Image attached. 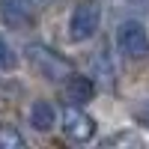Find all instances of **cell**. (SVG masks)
<instances>
[{
	"label": "cell",
	"mask_w": 149,
	"mask_h": 149,
	"mask_svg": "<svg viewBox=\"0 0 149 149\" xmlns=\"http://www.w3.org/2000/svg\"><path fill=\"white\" fill-rule=\"evenodd\" d=\"M27 60L36 66V72H39L42 78H48V81H66L72 74V63H69V60L60 57L57 51H51V48L39 45V42L27 45Z\"/></svg>",
	"instance_id": "6da1fadb"
},
{
	"label": "cell",
	"mask_w": 149,
	"mask_h": 149,
	"mask_svg": "<svg viewBox=\"0 0 149 149\" xmlns=\"http://www.w3.org/2000/svg\"><path fill=\"white\" fill-rule=\"evenodd\" d=\"M98 21H102V12H98L95 3H78L72 9V18H69V39L72 42L93 39L98 30Z\"/></svg>",
	"instance_id": "7a4b0ae2"
},
{
	"label": "cell",
	"mask_w": 149,
	"mask_h": 149,
	"mask_svg": "<svg viewBox=\"0 0 149 149\" xmlns=\"http://www.w3.org/2000/svg\"><path fill=\"white\" fill-rule=\"evenodd\" d=\"M116 45L119 51L131 57V60H140L149 54V36H146V27L140 21H122L119 30H116Z\"/></svg>",
	"instance_id": "3957f363"
},
{
	"label": "cell",
	"mask_w": 149,
	"mask_h": 149,
	"mask_svg": "<svg viewBox=\"0 0 149 149\" xmlns=\"http://www.w3.org/2000/svg\"><path fill=\"white\" fill-rule=\"evenodd\" d=\"M63 131L72 140L86 143V140L95 137V119L86 113L81 104H66L63 107Z\"/></svg>",
	"instance_id": "277c9868"
},
{
	"label": "cell",
	"mask_w": 149,
	"mask_h": 149,
	"mask_svg": "<svg viewBox=\"0 0 149 149\" xmlns=\"http://www.w3.org/2000/svg\"><path fill=\"white\" fill-rule=\"evenodd\" d=\"M0 21L9 30H21L33 24V3L30 0H0Z\"/></svg>",
	"instance_id": "5b68a950"
},
{
	"label": "cell",
	"mask_w": 149,
	"mask_h": 149,
	"mask_svg": "<svg viewBox=\"0 0 149 149\" xmlns=\"http://www.w3.org/2000/svg\"><path fill=\"white\" fill-rule=\"evenodd\" d=\"M63 93H66V102L86 104V102H93V95H95V84H93V78H86V74H74L72 72L69 78H66Z\"/></svg>",
	"instance_id": "8992f818"
},
{
	"label": "cell",
	"mask_w": 149,
	"mask_h": 149,
	"mask_svg": "<svg viewBox=\"0 0 149 149\" xmlns=\"http://www.w3.org/2000/svg\"><path fill=\"white\" fill-rule=\"evenodd\" d=\"M57 122V110L51 102H45V98H39V102L30 104V125L36 131H51Z\"/></svg>",
	"instance_id": "52a82bcc"
},
{
	"label": "cell",
	"mask_w": 149,
	"mask_h": 149,
	"mask_svg": "<svg viewBox=\"0 0 149 149\" xmlns=\"http://www.w3.org/2000/svg\"><path fill=\"white\" fill-rule=\"evenodd\" d=\"M18 69V54L12 51V45H6V39L0 36V72H15Z\"/></svg>",
	"instance_id": "ba28073f"
},
{
	"label": "cell",
	"mask_w": 149,
	"mask_h": 149,
	"mask_svg": "<svg viewBox=\"0 0 149 149\" xmlns=\"http://www.w3.org/2000/svg\"><path fill=\"white\" fill-rule=\"evenodd\" d=\"M0 146H3V149H21L24 146V137L12 125H3V128H0Z\"/></svg>",
	"instance_id": "9c48e42d"
},
{
	"label": "cell",
	"mask_w": 149,
	"mask_h": 149,
	"mask_svg": "<svg viewBox=\"0 0 149 149\" xmlns=\"http://www.w3.org/2000/svg\"><path fill=\"white\" fill-rule=\"evenodd\" d=\"M143 119H146V125H149V107H146V113H143Z\"/></svg>",
	"instance_id": "30bf717a"
}]
</instances>
